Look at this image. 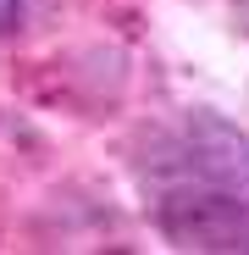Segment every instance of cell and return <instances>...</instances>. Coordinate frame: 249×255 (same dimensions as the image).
I'll return each instance as SVG.
<instances>
[{"label": "cell", "instance_id": "obj_3", "mask_svg": "<svg viewBox=\"0 0 249 255\" xmlns=\"http://www.w3.org/2000/svg\"><path fill=\"white\" fill-rule=\"evenodd\" d=\"M22 6H28V0H0V39H6V33H17V22H22Z\"/></svg>", "mask_w": 249, "mask_h": 255}, {"label": "cell", "instance_id": "obj_1", "mask_svg": "<svg viewBox=\"0 0 249 255\" xmlns=\"http://www.w3.org/2000/svg\"><path fill=\"white\" fill-rule=\"evenodd\" d=\"M155 233L177 250H249V205L194 172H161L150 194Z\"/></svg>", "mask_w": 249, "mask_h": 255}, {"label": "cell", "instance_id": "obj_2", "mask_svg": "<svg viewBox=\"0 0 249 255\" xmlns=\"http://www.w3.org/2000/svg\"><path fill=\"white\" fill-rule=\"evenodd\" d=\"M161 172H194L249 205V133L238 122H227L222 111L194 106L177 128V139L150 161V178H161Z\"/></svg>", "mask_w": 249, "mask_h": 255}]
</instances>
